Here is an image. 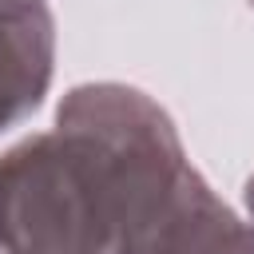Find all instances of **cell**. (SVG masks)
<instances>
[{
    "label": "cell",
    "mask_w": 254,
    "mask_h": 254,
    "mask_svg": "<svg viewBox=\"0 0 254 254\" xmlns=\"http://www.w3.org/2000/svg\"><path fill=\"white\" fill-rule=\"evenodd\" d=\"M0 254H115L103 171L75 131L56 123L0 155Z\"/></svg>",
    "instance_id": "7a4b0ae2"
},
{
    "label": "cell",
    "mask_w": 254,
    "mask_h": 254,
    "mask_svg": "<svg viewBox=\"0 0 254 254\" xmlns=\"http://www.w3.org/2000/svg\"><path fill=\"white\" fill-rule=\"evenodd\" d=\"M56 123L95 151L115 254H254V222H242L190 167L175 123L151 95L83 83L67 91Z\"/></svg>",
    "instance_id": "6da1fadb"
},
{
    "label": "cell",
    "mask_w": 254,
    "mask_h": 254,
    "mask_svg": "<svg viewBox=\"0 0 254 254\" xmlns=\"http://www.w3.org/2000/svg\"><path fill=\"white\" fill-rule=\"evenodd\" d=\"M250 4H254V0H250Z\"/></svg>",
    "instance_id": "5b68a950"
},
{
    "label": "cell",
    "mask_w": 254,
    "mask_h": 254,
    "mask_svg": "<svg viewBox=\"0 0 254 254\" xmlns=\"http://www.w3.org/2000/svg\"><path fill=\"white\" fill-rule=\"evenodd\" d=\"M56 24L48 0H0V135L48 95Z\"/></svg>",
    "instance_id": "3957f363"
},
{
    "label": "cell",
    "mask_w": 254,
    "mask_h": 254,
    "mask_svg": "<svg viewBox=\"0 0 254 254\" xmlns=\"http://www.w3.org/2000/svg\"><path fill=\"white\" fill-rule=\"evenodd\" d=\"M246 202H250V218H254V179H250V187H246Z\"/></svg>",
    "instance_id": "277c9868"
}]
</instances>
